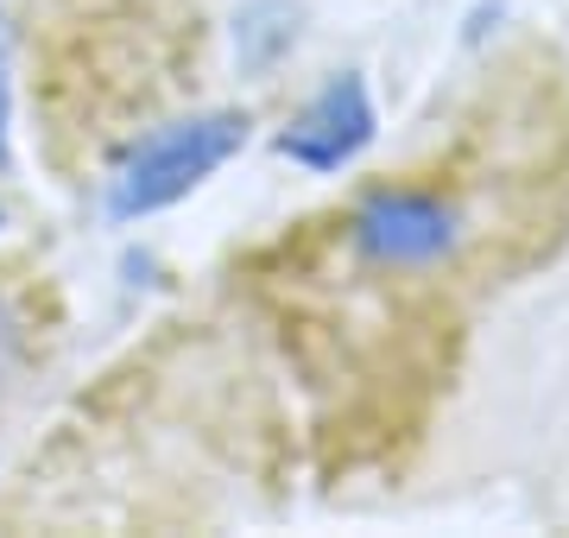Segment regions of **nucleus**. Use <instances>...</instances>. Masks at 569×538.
<instances>
[{"mask_svg": "<svg viewBox=\"0 0 569 538\" xmlns=\"http://www.w3.org/2000/svg\"><path fill=\"white\" fill-rule=\"evenodd\" d=\"M63 336L58 272L39 253H0V425L39 387L44 361Z\"/></svg>", "mask_w": 569, "mask_h": 538, "instance_id": "obj_1", "label": "nucleus"}, {"mask_svg": "<svg viewBox=\"0 0 569 538\" xmlns=\"http://www.w3.org/2000/svg\"><path fill=\"white\" fill-rule=\"evenodd\" d=\"M241 133H247V121H234V114L159 127V133L127 159L121 185H114V209L133 216V209H159V203H171V197H183L203 171H216L228 152L241 146Z\"/></svg>", "mask_w": 569, "mask_h": 538, "instance_id": "obj_2", "label": "nucleus"}, {"mask_svg": "<svg viewBox=\"0 0 569 538\" xmlns=\"http://www.w3.org/2000/svg\"><path fill=\"white\" fill-rule=\"evenodd\" d=\"M373 133V114H367V96H361V83H329L317 102H310V114L291 133H284V152L291 159H305V166H317V171H329V166H342L348 152Z\"/></svg>", "mask_w": 569, "mask_h": 538, "instance_id": "obj_3", "label": "nucleus"}]
</instances>
